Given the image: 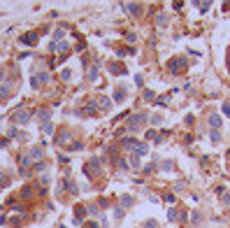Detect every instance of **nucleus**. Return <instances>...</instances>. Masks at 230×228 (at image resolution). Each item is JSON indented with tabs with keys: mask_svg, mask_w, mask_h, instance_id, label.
Masks as SVG:
<instances>
[{
	"mask_svg": "<svg viewBox=\"0 0 230 228\" xmlns=\"http://www.w3.org/2000/svg\"><path fill=\"white\" fill-rule=\"evenodd\" d=\"M144 119H146V114H144V112H139V114H132V117H130V121H128V128H130V130L139 128Z\"/></svg>",
	"mask_w": 230,
	"mask_h": 228,
	"instance_id": "obj_1",
	"label": "nucleus"
},
{
	"mask_svg": "<svg viewBox=\"0 0 230 228\" xmlns=\"http://www.w3.org/2000/svg\"><path fill=\"white\" fill-rule=\"evenodd\" d=\"M184 65H186L184 58H172L170 61V70L172 72H181V70H184Z\"/></svg>",
	"mask_w": 230,
	"mask_h": 228,
	"instance_id": "obj_2",
	"label": "nucleus"
},
{
	"mask_svg": "<svg viewBox=\"0 0 230 228\" xmlns=\"http://www.w3.org/2000/svg\"><path fill=\"white\" fill-rule=\"evenodd\" d=\"M28 119H30V112H16L14 114V121L16 124H28Z\"/></svg>",
	"mask_w": 230,
	"mask_h": 228,
	"instance_id": "obj_3",
	"label": "nucleus"
},
{
	"mask_svg": "<svg viewBox=\"0 0 230 228\" xmlns=\"http://www.w3.org/2000/svg\"><path fill=\"white\" fill-rule=\"evenodd\" d=\"M128 12L132 14V16H139V14H142V5H135V2H128Z\"/></svg>",
	"mask_w": 230,
	"mask_h": 228,
	"instance_id": "obj_4",
	"label": "nucleus"
},
{
	"mask_svg": "<svg viewBox=\"0 0 230 228\" xmlns=\"http://www.w3.org/2000/svg\"><path fill=\"white\" fill-rule=\"evenodd\" d=\"M221 124H223V121H221V117H218V114H211V117H209V126H211L214 130L221 128Z\"/></svg>",
	"mask_w": 230,
	"mask_h": 228,
	"instance_id": "obj_5",
	"label": "nucleus"
},
{
	"mask_svg": "<svg viewBox=\"0 0 230 228\" xmlns=\"http://www.w3.org/2000/svg\"><path fill=\"white\" fill-rule=\"evenodd\" d=\"M21 42H23V44H35V42H37V33H28V35H23Z\"/></svg>",
	"mask_w": 230,
	"mask_h": 228,
	"instance_id": "obj_6",
	"label": "nucleus"
},
{
	"mask_svg": "<svg viewBox=\"0 0 230 228\" xmlns=\"http://www.w3.org/2000/svg\"><path fill=\"white\" fill-rule=\"evenodd\" d=\"M49 49H51V51H65V49H67V44H65V42H63V44H60V42H53V44L49 47Z\"/></svg>",
	"mask_w": 230,
	"mask_h": 228,
	"instance_id": "obj_7",
	"label": "nucleus"
},
{
	"mask_svg": "<svg viewBox=\"0 0 230 228\" xmlns=\"http://www.w3.org/2000/svg\"><path fill=\"white\" fill-rule=\"evenodd\" d=\"M123 98H125V89H116V91H114V100H116V103H121Z\"/></svg>",
	"mask_w": 230,
	"mask_h": 228,
	"instance_id": "obj_8",
	"label": "nucleus"
},
{
	"mask_svg": "<svg viewBox=\"0 0 230 228\" xmlns=\"http://www.w3.org/2000/svg\"><path fill=\"white\" fill-rule=\"evenodd\" d=\"M146 151H149V147H146V144H137V147H135V154H137V156H144Z\"/></svg>",
	"mask_w": 230,
	"mask_h": 228,
	"instance_id": "obj_9",
	"label": "nucleus"
},
{
	"mask_svg": "<svg viewBox=\"0 0 230 228\" xmlns=\"http://www.w3.org/2000/svg\"><path fill=\"white\" fill-rule=\"evenodd\" d=\"M132 147H137L135 140H132V137H125V140H123V149H132Z\"/></svg>",
	"mask_w": 230,
	"mask_h": 228,
	"instance_id": "obj_10",
	"label": "nucleus"
},
{
	"mask_svg": "<svg viewBox=\"0 0 230 228\" xmlns=\"http://www.w3.org/2000/svg\"><path fill=\"white\" fill-rule=\"evenodd\" d=\"M30 156H33L35 161H39V158H42V149H39V147H35V149H30Z\"/></svg>",
	"mask_w": 230,
	"mask_h": 228,
	"instance_id": "obj_11",
	"label": "nucleus"
},
{
	"mask_svg": "<svg viewBox=\"0 0 230 228\" xmlns=\"http://www.w3.org/2000/svg\"><path fill=\"white\" fill-rule=\"evenodd\" d=\"M209 137H211V142H221V133H218V130H211Z\"/></svg>",
	"mask_w": 230,
	"mask_h": 228,
	"instance_id": "obj_12",
	"label": "nucleus"
},
{
	"mask_svg": "<svg viewBox=\"0 0 230 228\" xmlns=\"http://www.w3.org/2000/svg\"><path fill=\"white\" fill-rule=\"evenodd\" d=\"M156 23H158V26H165V23H167V16H165V14H158V16H156Z\"/></svg>",
	"mask_w": 230,
	"mask_h": 228,
	"instance_id": "obj_13",
	"label": "nucleus"
},
{
	"mask_svg": "<svg viewBox=\"0 0 230 228\" xmlns=\"http://www.w3.org/2000/svg\"><path fill=\"white\" fill-rule=\"evenodd\" d=\"M121 205H123V207H130V205H132V198H130V195H123V198H121Z\"/></svg>",
	"mask_w": 230,
	"mask_h": 228,
	"instance_id": "obj_14",
	"label": "nucleus"
},
{
	"mask_svg": "<svg viewBox=\"0 0 230 228\" xmlns=\"http://www.w3.org/2000/svg\"><path fill=\"white\" fill-rule=\"evenodd\" d=\"M67 137H70V133H67V130H63V133H58V142H60V144L67 142Z\"/></svg>",
	"mask_w": 230,
	"mask_h": 228,
	"instance_id": "obj_15",
	"label": "nucleus"
},
{
	"mask_svg": "<svg viewBox=\"0 0 230 228\" xmlns=\"http://www.w3.org/2000/svg\"><path fill=\"white\" fill-rule=\"evenodd\" d=\"M42 130H44L46 135H51V133H53V126L51 124H44V126H42Z\"/></svg>",
	"mask_w": 230,
	"mask_h": 228,
	"instance_id": "obj_16",
	"label": "nucleus"
},
{
	"mask_svg": "<svg viewBox=\"0 0 230 228\" xmlns=\"http://www.w3.org/2000/svg\"><path fill=\"white\" fill-rule=\"evenodd\" d=\"M39 119L46 121V119H49V110H39Z\"/></svg>",
	"mask_w": 230,
	"mask_h": 228,
	"instance_id": "obj_17",
	"label": "nucleus"
},
{
	"mask_svg": "<svg viewBox=\"0 0 230 228\" xmlns=\"http://www.w3.org/2000/svg\"><path fill=\"white\" fill-rule=\"evenodd\" d=\"M167 219H170V221H177V212H174V209H170V212H167Z\"/></svg>",
	"mask_w": 230,
	"mask_h": 228,
	"instance_id": "obj_18",
	"label": "nucleus"
},
{
	"mask_svg": "<svg viewBox=\"0 0 230 228\" xmlns=\"http://www.w3.org/2000/svg\"><path fill=\"white\" fill-rule=\"evenodd\" d=\"M144 228H158V223H156V221H153V219H149V221H146V223H144Z\"/></svg>",
	"mask_w": 230,
	"mask_h": 228,
	"instance_id": "obj_19",
	"label": "nucleus"
},
{
	"mask_svg": "<svg viewBox=\"0 0 230 228\" xmlns=\"http://www.w3.org/2000/svg\"><path fill=\"white\" fill-rule=\"evenodd\" d=\"M95 75H98V65H93V68H91V72H88V77H91V79H95Z\"/></svg>",
	"mask_w": 230,
	"mask_h": 228,
	"instance_id": "obj_20",
	"label": "nucleus"
},
{
	"mask_svg": "<svg viewBox=\"0 0 230 228\" xmlns=\"http://www.w3.org/2000/svg\"><path fill=\"white\" fill-rule=\"evenodd\" d=\"M100 103H102V110H107V107H109V100H107V98H100ZM98 103V105H100Z\"/></svg>",
	"mask_w": 230,
	"mask_h": 228,
	"instance_id": "obj_21",
	"label": "nucleus"
},
{
	"mask_svg": "<svg viewBox=\"0 0 230 228\" xmlns=\"http://www.w3.org/2000/svg\"><path fill=\"white\" fill-rule=\"evenodd\" d=\"M114 216H116V219H121V216H123V209L116 207V209H114Z\"/></svg>",
	"mask_w": 230,
	"mask_h": 228,
	"instance_id": "obj_22",
	"label": "nucleus"
},
{
	"mask_svg": "<svg viewBox=\"0 0 230 228\" xmlns=\"http://www.w3.org/2000/svg\"><path fill=\"white\" fill-rule=\"evenodd\" d=\"M130 165H132V168H139V158H137V156H132V161H130Z\"/></svg>",
	"mask_w": 230,
	"mask_h": 228,
	"instance_id": "obj_23",
	"label": "nucleus"
},
{
	"mask_svg": "<svg viewBox=\"0 0 230 228\" xmlns=\"http://www.w3.org/2000/svg\"><path fill=\"white\" fill-rule=\"evenodd\" d=\"M9 93V86H0V96H7Z\"/></svg>",
	"mask_w": 230,
	"mask_h": 228,
	"instance_id": "obj_24",
	"label": "nucleus"
},
{
	"mask_svg": "<svg viewBox=\"0 0 230 228\" xmlns=\"http://www.w3.org/2000/svg\"><path fill=\"white\" fill-rule=\"evenodd\" d=\"M184 121H186V126H193V114H188V117H186Z\"/></svg>",
	"mask_w": 230,
	"mask_h": 228,
	"instance_id": "obj_25",
	"label": "nucleus"
},
{
	"mask_svg": "<svg viewBox=\"0 0 230 228\" xmlns=\"http://www.w3.org/2000/svg\"><path fill=\"white\" fill-rule=\"evenodd\" d=\"M160 121H163V119H160V117H151V124H153V126H158V124H160Z\"/></svg>",
	"mask_w": 230,
	"mask_h": 228,
	"instance_id": "obj_26",
	"label": "nucleus"
},
{
	"mask_svg": "<svg viewBox=\"0 0 230 228\" xmlns=\"http://www.w3.org/2000/svg\"><path fill=\"white\" fill-rule=\"evenodd\" d=\"M153 98V91H144V100H151Z\"/></svg>",
	"mask_w": 230,
	"mask_h": 228,
	"instance_id": "obj_27",
	"label": "nucleus"
},
{
	"mask_svg": "<svg viewBox=\"0 0 230 228\" xmlns=\"http://www.w3.org/2000/svg\"><path fill=\"white\" fill-rule=\"evenodd\" d=\"M223 114H230V105H228V103L223 105Z\"/></svg>",
	"mask_w": 230,
	"mask_h": 228,
	"instance_id": "obj_28",
	"label": "nucleus"
},
{
	"mask_svg": "<svg viewBox=\"0 0 230 228\" xmlns=\"http://www.w3.org/2000/svg\"><path fill=\"white\" fill-rule=\"evenodd\" d=\"M228 68H230V54H228Z\"/></svg>",
	"mask_w": 230,
	"mask_h": 228,
	"instance_id": "obj_29",
	"label": "nucleus"
}]
</instances>
